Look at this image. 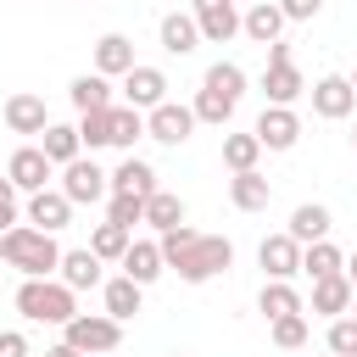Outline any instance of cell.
<instances>
[{
	"label": "cell",
	"mask_w": 357,
	"mask_h": 357,
	"mask_svg": "<svg viewBox=\"0 0 357 357\" xmlns=\"http://www.w3.org/2000/svg\"><path fill=\"white\" fill-rule=\"evenodd\" d=\"M351 145H357V128H351Z\"/></svg>",
	"instance_id": "7dc6e473"
},
{
	"label": "cell",
	"mask_w": 357,
	"mask_h": 357,
	"mask_svg": "<svg viewBox=\"0 0 357 357\" xmlns=\"http://www.w3.org/2000/svg\"><path fill=\"white\" fill-rule=\"evenodd\" d=\"M145 223H151V229H178V223H184V201H178L173 190L145 195Z\"/></svg>",
	"instance_id": "d6a6232c"
},
{
	"label": "cell",
	"mask_w": 357,
	"mask_h": 357,
	"mask_svg": "<svg viewBox=\"0 0 357 357\" xmlns=\"http://www.w3.org/2000/svg\"><path fill=\"white\" fill-rule=\"evenodd\" d=\"M134 67V45L123 39V33H106L100 45H95V73H106V78H123Z\"/></svg>",
	"instance_id": "d4e9b609"
},
{
	"label": "cell",
	"mask_w": 357,
	"mask_h": 357,
	"mask_svg": "<svg viewBox=\"0 0 357 357\" xmlns=\"http://www.w3.org/2000/svg\"><path fill=\"white\" fill-rule=\"evenodd\" d=\"M6 128H11V134H45V128H50L45 100H39V95H11V100H6Z\"/></svg>",
	"instance_id": "e0dca14e"
},
{
	"label": "cell",
	"mask_w": 357,
	"mask_h": 357,
	"mask_svg": "<svg viewBox=\"0 0 357 357\" xmlns=\"http://www.w3.org/2000/svg\"><path fill=\"white\" fill-rule=\"evenodd\" d=\"M139 290H145V284H134L128 273H123V279H106V284H100V296H106V312H112L117 324H128V318L139 312Z\"/></svg>",
	"instance_id": "4316f807"
},
{
	"label": "cell",
	"mask_w": 357,
	"mask_h": 357,
	"mask_svg": "<svg viewBox=\"0 0 357 357\" xmlns=\"http://www.w3.org/2000/svg\"><path fill=\"white\" fill-rule=\"evenodd\" d=\"M128 234H134V229H123V223H112V218H106V223H100V229L89 234V251H95L100 262H123V251L134 245Z\"/></svg>",
	"instance_id": "4dcf8cb0"
},
{
	"label": "cell",
	"mask_w": 357,
	"mask_h": 357,
	"mask_svg": "<svg viewBox=\"0 0 357 357\" xmlns=\"http://www.w3.org/2000/svg\"><path fill=\"white\" fill-rule=\"evenodd\" d=\"M351 312H357V296H351Z\"/></svg>",
	"instance_id": "bcb514c9"
},
{
	"label": "cell",
	"mask_w": 357,
	"mask_h": 357,
	"mask_svg": "<svg viewBox=\"0 0 357 357\" xmlns=\"http://www.w3.org/2000/svg\"><path fill=\"white\" fill-rule=\"evenodd\" d=\"M6 229H17V184L11 178H0V234Z\"/></svg>",
	"instance_id": "60d3db41"
},
{
	"label": "cell",
	"mask_w": 357,
	"mask_h": 357,
	"mask_svg": "<svg viewBox=\"0 0 357 357\" xmlns=\"http://www.w3.org/2000/svg\"><path fill=\"white\" fill-rule=\"evenodd\" d=\"M123 100H128V106H139V112L162 106V100H167V73H162V67L134 61V67L123 73Z\"/></svg>",
	"instance_id": "ba28073f"
},
{
	"label": "cell",
	"mask_w": 357,
	"mask_h": 357,
	"mask_svg": "<svg viewBox=\"0 0 357 357\" xmlns=\"http://www.w3.org/2000/svg\"><path fill=\"white\" fill-rule=\"evenodd\" d=\"M145 134H151L156 145H184V139L195 134V106H178V100L151 106V112H145Z\"/></svg>",
	"instance_id": "8992f818"
},
{
	"label": "cell",
	"mask_w": 357,
	"mask_h": 357,
	"mask_svg": "<svg viewBox=\"0 0 357 357\" xmlns=\"http://www.w3.org/2000/svg\"><path fill=\"white\" fill-rule=\"evenodd\" d=\"M279 11H284V22H312L324 11V0H279Z\"/></svg>",
	"instance_id": "ab89813d"
},
{
	"label": "cell",
	"mask_w": 357,
	"mask_h": 357,
	"mask_svg": "<svg viewBox=\"0 0 357 357\" xmlns=\"http://www.w3.org/2000/svg\"><path fill=\"white\" fill-rule=\"evenodd\" d=\"M61 284H73V290H95L100 284V257L84 245V251H61Z\"/></svg>",
	"instance_id": "603a6c76"
},
{
	"label": "cell",
	"mask_w": 357,
	"mask_h": 357,
	"mask_svg": "<svg viewBox=\"0 0 357 357\" xmlns=\"http://www.w3.org/2000/svg\"><path fill=\"white\" fill-rule=\"evenodd\" d=\"M173 357H184V351H173Z\"/></svg>",
	"instance_id": "c3c4849f"
},
{
	"label": "cell",
	"mask_w": 357,
	"mask_h": 357,
	"mask_svg": "<svg viewBox=\"0 0 357 357\" xmlns=\"http://www.w3.org/2000/svg\"><path fill=\"white\" fill-rule=\"evenodd\" d=\"M162 268H167V257H162V245H156V240H134V245L123 251V273H128L134 284H151Z\"/></svg>",
	"instance_id": "ffe728a7"
},
{
	"label": "cell",
	"mask_w": 357,
	"mask_h": 357,
	"mask_svg": "<svg viewBox=\"0 0 357 357\" xmlns=\"http://www.w3.org/2000/svg\"><path fill=\"white\" fill-rule=\"evenodd\" d=\"M301 273H307V279L346 273V257H340V245H329V240H312V245H301Z\"/></svg>",
	"instance_id": "484cf974"
},
{
	"label": "cell",
	"mask_w": 357,
	"mask_h": 357,
	"mask_svg": "<svg viewBox=\"0 0 357 357\" xmlns=\"http://www.w3.org/2000/svg\"><path fill=\"white\" fill-rule=\"evenodd\" d=\"M351 89H357V73H351Z\"/></svg>",
	"instance_id": "f6af8a7d"
},
{
	"label": "cell",
	"mask_w": 357,
	"mask_h": 357,
	"mask_svg": "<svg viewBox=\"0 0 357 357\" xmlns=\"http://www.w3.org/2000/svg\"><path fill=\"white\" fill-rule=\"evenodd\" d=\"M346 279H351V284H357V257H351V262H346Z\"/></svg>",
	"instance_id": "ee69618b"
},
{
	"label": "cell",
	"mask_w": 357,
	"mask_h": 357,
	"mask_svg": "<svg viewBox=\"0 0 357 357\" xmlns=\"http://www.w3.org/2000/svg\"><path fill=\"white\" fill-rule=\"evenodd\" d=\"M45 357H84V351H78V346H67V340H61V346H50V351H45Z\"/></svg>",
	"instance_id": "7bdbcfd3"
},
{
	"label": "cell",
	"mask_w": 357,
	"mask_h": 357,
	"mask_svg": "<svg viewBox=\"0 0 357 357\" xmlns=\"http://www.w3.org/2000/svg\"><path fill=\"white\" fill-rule=\"evenodd\" d=\"M329 351L335 357H357V312L329 318Z\"/></svg>",
	"instance_id": "d590c367"
},
{
	"label": "cell",
	"mask_w": 357,
	"mask_h": 357,
	"mask_svg": "<svg viewBox=\"0 0 357 357\" xmlns=\"http://www.w3.org/2000/svg\"><path fill=\"white\" fill-rule=\"evenodd\" d=\"M234 95H223V89H212V84H201V95H195V123H212V128H223L229 117H234Z\"/></svg>",
	"instance_id": "f1b7e54d"
},
{
	"label": "cell",
	"mask_w": 357,
	"mask_h": 357,
	"mask_svg": "<svg viewBox=\"0 0 357 357\" xmlns=\"http://www.w3.org/2000/svg\"><path fill=\"white\" fill-rule=\"evenodd\" d=\"M257 312H268V318H290V312H301L296 284H290V279H268L262 296H257Z\"/></svg>",
	"instance_id": "83f0119b"
},
{
	"label": "cell",
	"mask_w": 357,
	"mask_h": 357,
	"mask_svg": "<svg viewBox=\"0 0 357 357\" xmlns=\"http://www.w3.org/2000/svg\"><path fill=\"white\" fill-rule=\"evenodd\" d=\"M351 106H357V89H351V78H340V73H324V78L312 84V112H318V117L340 123V117H351Z\"/></svg>",
	"instance_id": "8fae6325"
},
{
	"label": "cell",
	"mask_w": 357,
	"mask_h": 357,
	"mask_svg": "<svg viewBox=\"0 0 357 357\" xmlns=\"http://www.w3.org/2000/svg\"><path fill=\"white\" fill-rule=\"evenodd\" d=\"M50 156H45V145H22V151H11V162H6V178L17 184V190H50Z\"/></svg>",
	"instance_id": "9c48e42d"
},
{
	"label": "cell",
	"mask_w": 357,
	"mask_h": 357,
	"mask_svg": "<svg viewBox=\"0 0 357 357\" xmlns=\"http://www.w3.org/2000/svg\"><path fill=\"white\" fill-rule=\"evenodd\" d=\"M273 346H279V351H296V346H307V318H301V312H290V318H273Z\"/></svg>",
	"instance_id": "74e56055"
},
{
	"label": "cell",
	"mask_w": 357,
	"mask_h": 357,
	"mask_svg": "<svg viewBox=\"0 0 357 357\" xmlns=\"http://www.w3.org/2000/svg\"><path fill=\"white\" fill-rule=\"evenodd\" d=\"M279 28H284V11H279V6H268V0H262V6H251V11L240 17V33H245V39H257V45H273V39H279Z\"/></svg>",
	"instance_id": "cb8c5ba5"
},
{
	"label": "cell",
	"mask_w": 357,
	"mask_h": 357,
	"mask_svg": "<svg viewBox=\"0 0 357 357\" xmlns=\"http://www.w3.org/2000/svg\"><path fill=\"white\" fill-rule=\"evenodd\" d=\"M0 357H28V335L22 329H0Z\"/></svg>",
	"instance_id": "b9f144b4"
},
{
	"label": "cell",
	"mask_w": 357,
	"mask_h": 357,
	"mask_svg": "<svg viewBox=\"0 0 357 357\" xmlns=\"http://www.w3.org/2000/svg\"><path fill=\"white\" fill-rule=\"evenodd\" d=\"M257 262H262L268 279H296V273H301V240H290V234H268V240L257 245Z\"/></svg>",
	"instance_id": "4fadbf2b"
},
{
	"label": "cell",
	"mask_w": 357,
	"mask_h": 357,
	"mask_svg": "<svg viewBox=\"0 0 357 357\" xmlns=\"http://www.w3.org/2000/svg\"><path fill=\"white\" fill-rule=\"evenodd\" d=\"M67 218H73V201L61 190H33L28 195V223L33 229H50L56 234V229H67Z\"/></svg>",
	"instance_id": "9a60e30c"
},
{
	"label": "cell",
	"mask_w": 357,
	"mask_h": 357,
	"mask_svg": "<svg viewBox=\"0 0 357 357\" xmlns=\"http://www.w3.org/2000/svg\"><path fill=\"white\" fill-rule=\"evenodd\" d=\"M106 218H112V223H123V229H134V223H145V195H112V206H106Z\"/></svg>",
	"instance_id": "f35d334b"
},
{
	"label": "cell",
	"mask_w": 357,
	"mask_h": 357,
	"mask_svg": "<svg viewBox=\"0 0 357 357\" xmlns=\"http://www.w3.org/2000/svg\"><path fill=\"white\" fill-rule=\"evenodd\" d=\"M139 134H145V112H139V106H128V100H123V106H112V145H117V151H128Z\"/></svg>",
	"instance_id": "836d02e7"
},
{
	"label": "cell",
	"mask_w": 357,
	"mask_h": 357,
	"mask_svg": "<svg viewBox=\"0 0 357 357\" xmlns=\"http://www.w3.org/2000/svg\"><path fill=\"white\" fill-rule=\"evenodd\" d=\"M351 296H357V284H351L346 273L312 279V312H324V318H340V312H351Z\"/></svg>",
	"instance_id": "2e32d148"
},
{
	"label": "cell",
	"mask_w": 357,
	"mask_h": 357,
	"mask_svg": "<svg viewBox=\"0 0 357 357\" xmlns=\"http://www.w3.org/2000/svg\"><path fill=\"white\" fill-rule=\"evenodd\" d=\"M229 201H234L240 212H268L273 190H268V178L251 167V173H234V178H229Z\"/></svg>",
	"instance_id": "7402d4cb"
},
{
	"label": "cell",
	"mask_w": 357,
	"mask_h": 357,
	"mask_svg": "<svg viewBox=\"0 0 357 357\" xmlns=\"http://www.w3.org/2000/svg\"><path fill=\"white\" fill-rule=\"evenodd\" d=\"M67 95H73V106H78V112H106V106H117V100H112L106 73H78V78L67 84Z\"/></svg>",
	"instance_id": "44dd1931"
},
{
	"label": "cell",
	"mask_w": 357,
	"mask_h": 357,
	"mask_svg": "<svg viewBox=\"0 0 357 357\" xmlns=\"http://www.w3.org/2000/svg\"><path fill=\"white\" fill-rule=\"evenodd\" d=\"M262 156V139L257 134H223V167L229 173H251Z\"/></svg>",
	"instance_id": "f546056e"
},
{
	"label": "cell",
	"mask_w": 357,
	"mask_h": 357,
	"mask_svg": "<svg viewBox=\"0 0 357 357\" xmlns=\"http://www.w3.org/2000/svg\"><path fill=\"white\" fill-rule=\"evenodd\" d=\"M251 134L262 139V151H290V145L301 139V117H296L290 106H262V117H257Z\"/></svg>",
	"instance_id": "7c38bea8"
},
{
	"label": "cell",
	"mask_w": 357,
	"mask_h": 357,
	"mask_svg": "<svg viewBox=\"0 0 357 357\" xmlns=\"http://www.w3.org/2000/svg\"><path fill=\"white\" fill-rule=\"evenodd\" d=\"M78 139H84L89 151L112 145V106H106V112H78Z\"/></svg>",
	"instance_id": "e575fe53"
},
{
	"label": "cell",
	"mask_w": 357,
	"mask_h": 357,
	"mask_svg": "<svg viewBox=\"0 0 357 357\" xmlns=\"http://www.w3.org/2000/svg\"><path fill=\"white\" fill-rule=\"evenodd\" d=\"M112 190V173H100L95 167V156L84 162V156H73L67 167H61V195L73 201V206H89V201H100Z\"/></svg>",
	"instance_id": "52a82bcc"
},
{
	"label": "cell",
	"mask_w": 357,
	"mask_h": 357,
	"mask_svg": "<svg viewBox=\"0 0 357 357\" xmlns=\"http://www.w3.org/2000/svg\"><path fill=\"white\" fill-rule=\"evenodd\" d=\"M0 257L22 273V279H50L61 268V245L50 229H33V223H17L0 234Z\"/></svg>",
	"instance_id": "7a4b0ae2"
},
{
	"label": "cell",
	"mask_w": 357,
	"mask_h": 357,
	"mask_svg": "<svg viewBox=\"0 0 357 357\" xmlns=\"http://www.w3.org/2000/svg\"><path fill=\"white\" fill-rule=\"evenodd\" d=\"M329 357H335V351H329Z\"/></svg>",
	"instance_id": "681fc988"
},
{
	"label": "cell",
	"mask_w": 357,
	"mask_h": 357,
	"mask_svg": "<svg viewBox=\"0 0 357 357\" xmlns=\"http://www.w3.org/2000/svg\"><path fill=\"white\" fill-rule=\"evenodd\" d=\"M112 195H156V167L139 156H123L112 173Z\"/></svg>",
	"instance_id": "ac0fdd59"
},
{
	"label": "cell",
	"mask_w": 357,
	"mask_h": 357,
	"mask_svg": "<svg viewBox=\"0 0 357 357\" xmlns=\"http://www.w3.org/2000/svg\"><path fill=\"white\" fill-rule=\"evenodd\" d=\"M329 229H335V218H329V206H318V201H307V206H296L290 212V240H301V245H312V240H329Z\"/></svg>",
	"instance_id": "d6986e66"
},
{
	"label": "cell",
	"mask_w": 357,
	"mask_h": 357,
	"mask_svg": "<svg viewBox=\"0 0 357 357\" xmlns=\"http://www.w3.org/2000/svg\"><path fill=\"white\" fill-rule=\"evenodd\" d=\"M17 312L28 324H67L78 318V290L61 279H22L17 284Z\"/></svg>",
	"instance_id": "3957f363"
},
{
	"label": "cell",
	"mask_w": 357,
	"mask_h": 357,
	"mask_svg": "<svg viewBox=\"0 0 357 357\" xmlns=\"http://www.w3.org/2000/svg\"><path fill=\"white\" fill-rule=\"evenodd\" d=\"M61 335H67V346H78L84 357H95V351H117L123 324H117L112 312H78V318L61 324Z\"/></svg>",
	"instance_id": "5b68a950"
},
{
	"label": "cell",
	"mask_w": 357,
	"mask_h": 357,
	"mask_svg": "<svg viewBox=\"0 0 357 357\" xmlns=\"http://www.w3.org/2000/svg\"><path fill=\"white\" fill-rule=\"evenodd\" d=\"M201 84H212V89H223V95H234V100H240V95H245V73H240V67H234V61H212V67H206V78H201Z\"/></svg>",
	"instance_id": "8d00e7d4"
},
{
	"label": "cell",
	"mask_w": 357,
	"mask_h": 357,
	"mask_svg": "<svg viewBox=\"0 0 357 357\" xmlns=\"http://www.w3.org/2000/svg\"><path fill=\"white\" fill-rule=\"evenodd\" d=\"M190 11H195V22H201V39H206V45H229V39L240 33L234 0H190Z\"/></svg>",
	"instance_id": "30bf717a"
},
{
	"label": "cell",
	"mask_w": 357,
	"mask_h": 357,
	"mask_svg": "<svg viewBox=\"0 0 357 357\" xmlns=\"http://www.w3.org/2000/svg\"><path fill=\"white\" fill-rule=\"evenodd\" d=\"M262 95H268V106H296V100L307 95V78L296 73V56H290V45H284V39H273V45H268Z\"/></svg>",
	"instance_id": "277c9868"
},
{
	"label": "cell",
	"mask_w": 357,
	"mask_h": 357,
	"mask_svg": "<svg viewBox=\"0 0 357 357\" xmlns=\"http://www.w3.org/2000/svg\"><path fill=\"white\" fill-rule=\"evenodd\" d=\"M162 257H167V268H178V279L184 284H206L212 273H223L229 262H234V245L223 240V234H195V229H162Z\"/></svg>",
	"instance_id": "6da1fadb"
},
{
	"label": "cell",
	"mask_w": 357,
	"mask_h": 357,
	"mask_svg": "<svg viewBox=\"0 0 357 357\" xmlns=\"http://www.w3.org/2000/svg\"><path fill=\"white\" fill-rule=\"evenodd\" d=\"M39 145H45V156H50L56 167H67V162H73V156L84 151V139H78V128H67V123H50Z\"/></svg>",
	"instance_id": "1f68e13d"
},
{
	"label": "cell",
	"mask_w": 357,
	"mask_h": 357,
	"mask_svg": "<svg viewBox=\"0 0 357 357\" xmlns=\"http://www.w3.org/2000/svg\"><path fill=\"white\" fill-rule=\"evenodd\" d=\"M156 33H162V50H167V56H190V50L201 45V22H195V11H167Z\"/></svg>",
	"instance_id": "5bb4252c"
}]
</instances>
